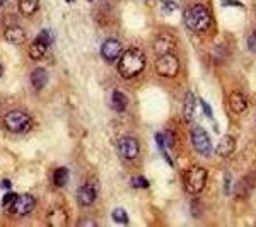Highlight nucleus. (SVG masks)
<instances>
[{
	"label": "nucleus",
	"mask_w": 256,
	"mask_h": 227,
	"mask_svg": "<svg viewBox=\"0 0 256 227\" xmlns=\"http://www.w3.org/2000/svg\"><path fill=\"white\" fill-rule=\"evenodd\" d=\"M89 2H92V0H89Z\"/></svg>",
	"instance_id": "35"
},
{
	"label": "nucleus",
	"mask_w": 256,
	"mask_h": 227,
	"mask_svg": "<svg viewBox=\"0 0 256 227\" xmlns=\"http://www.w3.org/2000/svg\"><path fill=\"white\" fill-rule=\"evenodd\" d=\"M67 2H72V0H67Z\"/></svg>",
	"instance_id": "34"
},
{
	"label": "nucleus",
	"mask_w": 256,
	"mask_h": 227,
	"mask_svg": "<svg viewBox=\"0 0 256 227\" xmlns=\"http://www.w3.org/2000/svg\"><path fill=\"white\" fill-rule=\"evenodd\" d=\"M36 207V200H34V196H31V195H18L16 196V200H14V204L10 205V212L12 214H16V216H28V214H31L32 210H34Z\"/></svg>",
	"instance_id": "7"
},
{
	"label": "nucleus",
	"mask_w": 256,
	"mask_h": 227,
	"mask_svg": "<svg viewBox=\"0 0 256 227\" xmlns=\"http://www.w3.org/2000/svg\"><path fill=\"white\" fill-rule=\"evenodd\" d=\"M16 196H18L16 193H7V195L2 198V207H6V208H7V207H10V205L14 204Z\"/></svg>",
	"instance_id": "24"
},
{
	"label": "nucleus",
	"mask_w": 256,
	"mask_h": 227,
	"mask_svg": "<svg viewBox=\"0 0 256 227\" xmlns=\"http://www.w3.org/2000/svg\"><path fill=\"white\" fill-rule=\"evenodd\" d=\"M222 6H238L241 7V2H238V0H222Z\"/></svg>",
	"instance_id": "29"
},
{
	"label": "nucleus",
	"mask_w": 256,
	"mask_h": 227,
	"mask_svg": "<svg viewBox=\"0 0 256 227\" xmlns=\"http://www.w3.org/2000/svg\"><path fill=\"white\" fill-rule=\"evenodd\" d=\"M162 7H168V12H172V10H174L176 9V4L174 2H169V0H164V2H162Z\"/></svg>",
	"instance_id": "27"
},
{
	"label": "nucleus",
	"mask_w": 256,
	"mask_h": 227,
	"mask_svg": "<svg viewBox=\"0 0 256 227\" xmlns=\"http://www.w3.org/2000/svg\"><path fill=\"white\" fill-rule=\"evenodd\" d=\"M4 38L10 44H22L24 41H26V32L19 26H10L4 32Z\"/></svg>",
	"instance_id": "11"
},
{
	"label": "nucleus",
	"mask_w": 256,
	"mask_h": 227,
	"mask_svg": "<svg viewBox=\"0 0 256 227\" xmlns=\"http://www.w3.org/2000/svg\"><path fill=\"white\" fill-rule=\"evenodd\" d=\"M38 0H19V9L24 16H32L38 10Z\"/></svg>",
	"instance_id": "21"
},
{
	"label": "nucleus",
	"mask_w": 256,
	"mask_h": 227,
	"mask_svg": "<svg viewBox=\"0 0 256 227\" xmlns=\"http://www.w3.org/2000/svg\"><path fill=\"white\" fill-rule=\"evenodd\" d=\"M122 52H123V46L118 40H106L101 46L102 58L108 60V62H114L120 55H122Z\"/></svg>",
	"instance_id": "10"
},
{
	"label": "nucleus",
	"mask_w": 256,
	"mask_h": 227,
	"mask_svg": "<svg viewBox=\"0 0 256 227\" xmlns=\"http://www.w3.org/2000/svg\"><path fill=\"white\" fill-rule=\"evenodd\" d=\"M132 186L134 188H148V181L144 176H135L132 178Z\"/></svg>",
	"instance_id": "23"
},
{
	"label": "nucleus",
	"mask_w": 256,
	"mask_h": 227,
	"mask_svg": "<svg viewBox=\"0 0 256 227\" xmlns=\"http://www.w3.org/2000/svg\"><path fill=\"white\" fill-rule=\"evenodd\" d=\"M79 226H90V227H96L98 224L94 220H80L79 222Z\"/></svg>",
	"instance_id": "30"
},
{
	"label": "nucleus",
	"mask_w": 256,
	"mask_h": 227,
	"mask_svg": "<svg viewBox=\"0 0 256 227\" xmlns=\"http://www.w3.org/2000/svg\"><path fill=\"white\" fill-rule=\"evenodd\" d=\"M146 67V55L142 53V50L138 48H130L123 53V56L120 58L118 70L125 79H132L137 77L140 72Z\"/></svg>",
	"instance_id": "1"
},
{
	"label": "nucleus",
	"mask_w": 256,
	"mask_h": 227,
	"mask_svg": "<svg viewBox=\"0 0 256 227\" xmlns=\"http://www.w3.org/2000/svg\"><path fill=\"white\" fill-rule=\"evenodd\" d=\"M192 142H193V147H195V150L198 154H202V156L212 154V142H210L208 134L202 128V126L192 128Z\"/></svg>",
	"instance_id": "6"
},
{
	"label": "nucleus",
	"mask_w": 256,
	"mask_h": 227,
	"mask_svg": "<svg viewBox=\"0 0 256 227\" xmlns=\"http://www.w3.org/2000/svg\"><path fill=\"white\" fill-rule=\"evenodd\" d=\"M248 48L251 50L253 53H256V31H253L248 38Z\"/></svg>",
	"instance_id": "26"
},
{
	"label": "nucleus",
	"mask_w": 256,
	"mask_h": 227,
	"mask_svg": "<svg viewBox=\"0 0 256 227\" xmlns=\"http://www.w3.org/2000/svg\"><path fill=\"white\" fill-rule=\"evenodd\" d=\"M234 148H236V140H234V137H230V135H224L217 146V154L220 156V158L227 159L229 156H232Z\"/></svg>",
	"instance_id": "13"
},
{
	"label": "nucleus",
	"mask_w": 256,
	"mask_h": 227,
	"mask_svg": "<svg viewBox=\"0 0 256 227\" xmlns=\"http://www.w3.org/2000/svg\"><path fill=\"white\" fill-rule=\"evenodd\" d=\"M68 178H70V172L67 168H58L53 171V183H55V186L64 188L68 183Z\"/></svg>",
	"instance_id": "19"
},
{
	"label": "nucleus",
	"mask_w": 256,
	"mask_h": 227,
	"mask_svg": "<svg viewBox=\"0 0 256 227\" xmlns=\"http://www.w3.org/2000/svg\"><path fill=\"white\" fill-rule=\"evenodd\" d=\"M38 38H40V40H43L44 43L48 44V46H50V43H52V41H53V36H52V32H50L48 30H43V31H41L40 34H38Z\"/></svg>",
	"instance_id": "25"
},
{
	"label": "nucleus",
	"mask_w": 256,
	"mask_h": 227,
	"mask_svg": "<svg viewBox=\"0 0 256 227\" xmlns=\"http://www.w3.org/2000/svg\"><path fill=\"white\" fill-rule=\"evenodd\" d=\"M48 224L53 227H62L67 224V214L62 208H55L48 214Z\"/></svg>",
	"instance_id": "17"
},
{
	"label": "nucleus",
	"mask_w": 256,
	"mask_h": 227,
	"mask_svg": "<svg viewBox=\"0 0 256 227\" xmlns=\"http://www.w3.org/2000/svg\"><path fill=\"white\" fill-rule=\"evenodd\" d=\"M229 108L232 113H238V114H241V113H244L246 108H248V101H246V98L242 96L241 92H230L229 94Z\"/></svg>",
	"instance_id": "12"
},
{
	"label": "nucleus",
	"mask_w": 256,
	"mask_h": 227,
	"mask_svg": "<svg viewBox=\"0 0 256 227\" xmlns=\"http://www.w3.org/2000/svg\"><path fill=\"white\" fill-rule=\"evenodd\" d=\"M0 188H6V190H9V188H10V181L4 180L2 183H0Z\"/></svg>",
	"instance_id": "31"
},
{
	"label": "nucleus",
	"mask_w": 256,
	"mask_h": 227,
	"mask_svg": "<svg viewBox=\"0 0 256 227\" xmlns=\"http://www.w3.org/2000/svg\"><path fill=\"white\" fill-rule=\"evenodd\" d=\"M4 2H6V0H0V6H2V4H4Z\"/></svg>",
	"instance_id": "32"
},
{
	"label": "nucleus",
	"mask_w": 256,
	"mask_h": 227,
	"mask_svg": "<svg viewBox=\"0 0 256 227\" xmlns=\"http://www.w3.org/2000/svg\"><path fill=\"white\" fill-rule=\"evenodd\" d=\"M48 82V74L44 68H34L31 74V84L36 90H41Z\"/></svg>",
	"instance_id": "14"
},
{
	"label": "nucleus",
	"mask_w": 256,
	"mask_h": 227,
	"mask_svg": "<svg viewBox=\"0 0 256 227\" xmlns=\"http://www.w3.org/2000/svg\"><path fill=\"white\" fill-rule=\"evenodd\" d=\"M0 76H2V67H0Z\"/></svg>",
	"instance_id": "33"
},
{
	"label": "nucleus",
	"mask_w": 256,
	"mask_h": 227,
	"mask_svg": "<svg viewBox=\"0 0 256 227\" xmlns=\"http://www.w3.org/2000/svg\"><path fill=\"white\" fill-rule=\"evenodd\" d=\"M138 142L134 137H123L118 140V152L125 160H134L138 156Z\"/></svg>",
	"instance_id": "9"
},
{
	"label": "nucleus",
	"mask_w": 256,
	"mask_h": 227,
	"mask_svg": "<svg viewBox=\"0 0 256 227\" xmlns=\"http://www.w3.org/2000/svg\"><path fill=\"white\" fill-rule=\"evenodd\" d=\"M202 106H204V111H205V113H207V116L210 118V120H212V116H214V114H212V110H210V106H208V102H202Z\"/></svg>",
	"instance_id": "28"
},
{
	"label": "nucleus",
	"mask_w": 256,
	"mask_h": 227,
	"mask_svg": "<svg viewBox=\"0 0 256 227\" xmlns=\"http://www.w3.org/2000/svg\"><path fill=\"white\" fill-rule=\"evenodd\" d=\"M154 48L159 55H164V53H169L172 48H174V41H172V38H169L168 34H160L159 38L156 40Z\"/></svg>",
	"instance_id": "16"
},
{
	"label": "nucleus",
	"mask_w": 256,
	"mask_h": 227,
	"mask_svg": "<svg viewBox=\"0 0 256 227\" xmlns=\"http://www.w3.org/2000/svg\"><path fill=\"white\" fill-rule=\"evenodd\" d=\"M126 104H128V99L125 94L120 92V90H114L113 96H111V106H113V110L118 111V113H123L126 110Z\"/></svg>",
	"instance_id": "18"
},
{
	"label": "nucleus",
	"mask_w": 256,
	"mask_h": 227,
	"mask_svg": "<svg viewBox=\"0 0 256 227\" xmlns=\"http://www.w3.org/2000/svg\"><path fill=\"white\" fill-rule=\"evenodd\" d=\"M207 178H208L207 169L200 166H193L184 174V188H186L190 195H198V193L204 192L205 184H207Z\"/></svg>",
	"instance_id": "3"
},
{
	"label": "nucleus",
	"mask_w": 256,
	"mask_h": 227,
	"mask_svg": "<svg viewBox=\"0 0 256 227\" xmlns=\"http://www.w3.org/2000/svg\"><path fill=\"white\" fill-rule=\"evenodd\" d=\"M193 118H195V96L193 92H188L184 99V120L192 122Z\"/></svg>",
	"instance_id": "20"
},
{
	"label": "nucleus",
	"mask_w": 256,
	"mask_h": 227,
	"mask_svg": "<svg viewBox=\"0 0 256 227\" xmlns=\"http://www.w3.org/2000/svg\"><path fill=\"white\" fill-rule=\"evenodd\" d=\"M113 220L116 224H128V216L125 208H114L113 210Z\"/></svg>",
	"instance_id": "22"
},
{
	"label": "nucleus",
	"mask_w": 256,
	"mask_h": 227,
	"mask_svg": "<svg viewBox=\"0 0 256 227\" xmlns=\"http://www.w3.org/2000/svg\"><path fill=\"white\" fill-rule=\"evenodd\" d=\"M184 22L192 31L195 32H205L210 28L212 18H210V12L205 6H192L184 10Z\"/></svg>",
	"instance_id": "2"
},
{
	"label": "nucleus",
	"mask_w": 256,
	"mask_h": 227,
	"mask_svg": "<svg viewBox=\"0 0 256 227\" xmlns=\"http://www.w3.org/2000/svg\"><path fill=\"white\" fill-rule=\"evenodd\" d=\"M98 193H99L98 181L90 180L84 184V186L79 188V192H77V200H79V204L82 205V207H89V205L96 200Z\"/></svg>",
	"instance_id": "8"
},
{
	"label": "nucleus",
	"mask_w": 256,
	"mask_h": 227,
	"mask_svg": "<svg viewBox=\"0 0 256 227\" xmlns=\"http://www.w3.org/2000/svg\"><path fill=\"white\" fill-rule=\"evenodd\" d=\"M156 70H158L160 77H169V79L176 77L178 72H180V60L171 53H164L156 62Z\"/></svg>",
	"instance_id": "5"
},
{
	"label": "nucleus",
	"mask_w": 256,
	"mask_h": 227,
	"mask_svg": "<svg viewBox=\"0 0 256 227\" xmlns=\"http://www.w3.org/2000/svg\"><path fill=\"white\" fill-rule=\"evenodd\" d=\"M46 50H48V44L44 43L43 40L36 38L30 46V56L32 60H41L44 56V53H46Z\"/></svg>",
	"instance_id": "15"
},
{
	"label": "nucleus",
	"mask_w": 256,
	"mask_h": 227,
	"mask_svg": "<svg viewBox=\"0 0 256 227\" xmlns=\"http://www.w3.org/2000/svg\"><path fill=\"white\" fill-rule=\"evenodd\" d=\"M4 123H6L7 130L14 132V134H24V132L30 130L31 126V118L28 116L22 111H9L4 118Z\"/></svg>",
	"instance_id": "4"
}]
</instances>
